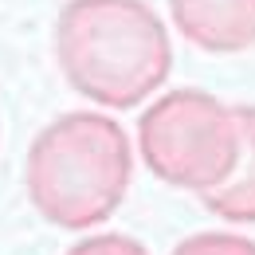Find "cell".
I'll return each instance as SVG.
<instances>
[{
  "mask_svg": "<svg viewBox=\"0 0 255 255\" xmlns=\"http://www.w3.org/2000/svg\"><path fill=\"white\" fill-rule=\"evenodd\" d=\"M55 59L75 95L102 110H133L165 87L173 39L145 0H67Z\"/></svg>",
  "mask_w": 255,
  "mask_h": 255,
  "instance_id": "cell-1",
  "label": "cell"
},
{
  "mask_svg": "<svg viewBox=\"0 0 255 255\" xmlns=\"http://www.w3.org/2000/svg\"><path fill=\"white\" fill-rule=\"evenodd\" d=\"M133 145L110 114L71 110L39 129L28 145L24 185L47 224L87 232L106 224L129 192Z\"/></svg>",
  "mask_w": 255,
  "mask_h": 255,
  "instance_id": "cell-2",
  "label": "cell"
},
{
  "mask_svg": "<svg viewBox=\"0 0 255 255\" xmlns=\"http://www.w3.org/2000/svg\"><path fill=\"white\" fill-rule=\"evenodd\" d=\"M137 153L145 169L185 192L224 185L240 161L236 106L208 91H169L153 98L137 118Z\"/></svg>",
  "mask_w": 255,
  "mask_h": 255,
  "instance_id": "cell-3",
  "label": "cell"
},
{
  "mask_svg": "<svg viewBox=\"0 0 255 255\" xmlns=\"http://www.w3.org/2000/svg\"><path fill=\"white\" fill-rule=\"evenodd\" d=\"M173 28L208 55L255 47V0H169Z\"/></svg>",
  "mask_w": 255,
  "mask_h": 255,
  "instance_id": "cell-4",
  "label": "cell"
},
{
  "mask_svg": "<svg viewBox=\"0 0 255 255\" xmlns=\"http://www.w3.org/2000/svg\"><path fill=\"white\" fill-rule=\"evenodd\" d=\"M240 118V161L232 177L200 192V204L228 224H255V106H236Z\"/></svg>",
  "mask_w": 255,
  "mask_h": 255,
  "instance_id": "cell-5",
  "label": "cell"
},
{
  "mask_svg": "<svg viewBox=\"0 0 255 255\" xmlns=\"http://www.w3.org/2000/svg\"><path fill=\"white\" fill-rule=\"evenodd\" d=\"M173 255H255V240L236 236V232H196L181 240Z\"/></svg>",
  "mask_w": 255,
  "mask_h": 255,
  "instance_id": "cell-6",
  "label": "cell"
},
{
  "mask_svg": "<svg viewBox=\"0 0 255 255\" xmlns=\"http://www.w3.org/2000/svg\"><path fill=\"white\" fill-rule=\"evenodd\" d=\"M67 255H149L133 236L122 232H102V236H87L75 248H67Z\"/></svg>",
  "mask_w": 255,
  "mask_h": 255,
  "instance_id": "cell-7",
  "label": "cell"
}]
</instances>
